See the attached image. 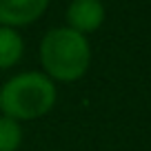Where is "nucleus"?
<instances>
[{
  "label": "nucleus",
  "mask_w": 151,
  "mask_h": 151,
  "mask_svg": "<svg viewBox=\"0 0 151 151\" xmlns=\"http://www.w3.org/2000/svg\"><path fill=\"white\" fill-rule=\"evenodd\" d=\"M65 18L69 29L82 36H89L102 27L104 18H107V9H104L102 0H71L67 5Z\"/></svg>",
  "instance_id": "3"
},
{
  "label": "nucleus",
  "mask_w": 151,
  "mask_h": 151,
  "mask_svg": "<svg viewBox=\"0 0 151 151\" xmlns=\"http://www.w3.org/2000/svg\"><path fill=\"white\" fill-rule=\"evenodd\" d=\"M58 100L56 82L42 71H20L0 85V116L18 122L40 120Z\"/></svg>",
  "instance_id": "2"
},
{
  "label": "nucleus",
  "mask_w": 151,
  "mask_h": 151,
  "mask_svg": "<svg viewBox=\"0 0 151 151\" xmlns=\"http://www.w3.org/2000/svg\"><path fill=\"white\" fill-rule=\"evenodd\" d=\"M40 71L53 82H78L91 67V45L87 36L69 29L67 24L53 27L38 45Z\"/></svg>",
  "instance_id": "1"
},
{
  "label": "nucleus",
  "mask_w": 151,
  "mask_h": 151,
  "mask_svg": "<svg viewBox=\"0 0 151 151\" xmlns=\"http://www.w3.org/2000/svg\"><path fill=\"white\" fill-rule=\"evenodd\" d=\"M22 140H24L22 122L0 116V151H18L22 147Z\"/></svg>",
  "instance_id": "6"
},
{
  "label": "nucleus",
  "mask_w": 151,
  "mask_h": 151,
  "mask_svg": "<svg viewBox=\"0 0 151 151\" xmlns=\"http://www.w3.org/2000/svg\"><path fill=\"white\" fill-rule=\"evenodd\" d=\"M49 2L51 0H0V24L20 31L42 18Z\"/></svg>",
  "instance_id": "4"
},
{
  "label": "nucleus",
  "mask_w": 151,
  "mask_h": 151,
  "mask_svg": "<svg viewBox=\"0 0 151 151\" xmlns=\"http://www.w3.org/2000/svg\"><path fill=\"white\" fill-rule=\"evenodd\" d=\"M24 56V40L18 29L0 24V71L14 69Z\"/></svg>",
  "instance_id": "5"
}]
</instances>
